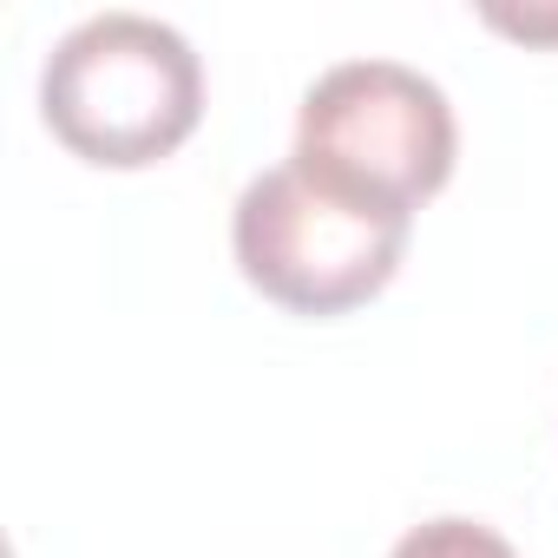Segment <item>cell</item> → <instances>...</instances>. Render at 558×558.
<instances>
[{"mask_svg":"<svg viewBox=\"0 0 558 558\" xmlns=\"http://www.w3.org/2000/svg\"><path fill=\"white\" fill-rule=\"evenodd\" d=\"M40 112L73 158L138 171L171 158L197 132L204 66L178 27L112 8L53 40L40 73Z\"/></svg>","mask_w":558,"mask_h":558,"instance_id":"1","label":"cell"},{"mask_svg":"<svg viewBox=\"0 0 558 558\" xmlns=\"http://www.w3.org/2000/svg\"><path fill=\"white\" fill-rule=\"evenodd\" d=\"M408 230L414 210L375 204L296 158L256 171L230 217L236 269L290 316H349L381 296L401 269Z\"/></svg>","mask_w":558,"mask_h":558,"instance_id":"2","label":"cell"},{"mask_svg":"<svg viewBox=\"0 0 558 558\" xmlns=\"http://www.w3.org/2000/svg\"><path fill=\"white\" fill-rule=\"evenodd\" d=\"M453 151L460 125L427 73L401 60H342L303 93L290 158L375 204L421 210L453 178Z\"/></svg>","mask_w":558,"mask_h":558,"instance_id":"3","label":"cell"},{"mask_svg":"<svg viewBox=\"0 0 558 558\" xmlns=\"http://www.w3.org/2000/svg\"><path fill=\"white\" fill-rule=\"evenodd\" d=\"M388 558H519V551L493 525H480V519H427Z\"/></svg>","mask_w":558,"mask_h":558,"instance_id":"4","label":"cell"},{"mask_svg":"<svg viewBox=\"0 0 558 558\" xmlns=\"http://www.w3.org/2000/svg\"><path fill=\"white\" fill-rule=\"evenodd\" d=\"M486 21L499 34H519V40H558V14H506V8H493Z\"/></svg>","mask_w":558,"mask_h":558,"instance_id":"5","label":"cell"}]
</instances>
